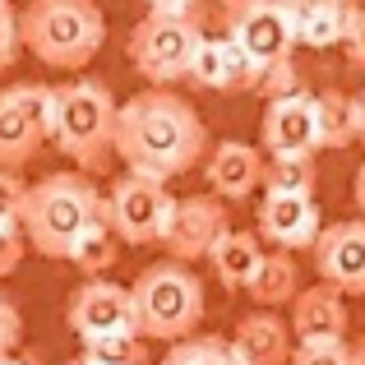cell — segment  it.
Here are the masks:
<instances>
[{"label":"cell","instance_id":"6da1fadb","mask_svg":"<svg viewBox=\"0 0 365 365\" xmlns=\"http://www.w3.org/2000/svg\"><path fill=\"white\" fill-rule=\"evenodd\" d=\"M208 153V125L171 88H143L116 107V158L130 176L176 180Z\"/></svg>","mask_w":365,"mask_h":365},{"label":"cell","instance_id":"7a4b0ae2","mask_svg":"<svg viewBox=\"0 0 365 365\" xmlns=\"http://www.w3.org/2000/svg\"><path fill=\"white\" fill-rule=\"evenodd\" d=\"M107 217V195H98L83 171H56L28 185L24 199V241L42 259H65L70 245Z\"/></svg>","mask_w":365,"mask_h":365},{"label":"cell","instance_id":"3957f363","mask_svg":"<svg viewBox=\"0 0 365 365\" xmlns=\"http://www.w3.org/2000/svg\"><path fill=\"white\" fill-rule=\"evenodd\" d=\"M19 37L51 70H83L107 42V14L98 0H28Z\"/></svg>","mask_w":365,"mask_h":365},{"label":"cell","instance_id":"277c9868","mask_svg":"<svg viewBox=\"0 0 365 365\" xmlns=\"http://www.w3.org/2000/svg\"><path fill=\"white\" fill-rule=\"evenodd\" d=\"M51 143L83 171L98 176L116 158V98L98 79H70L56 88Z\"/></svg>","mask_w":365,"mask_h":365},{"label":"cell","instance_id":"5b68a950","mask_svg":"<svg viewBox=\"0 0 365 365\" xmlns=\"http://www.w3.org/2000/svg\"><path fill=\"white\" fill-rule=\"evenodd\" d=\"M134 301V333L139 338H158V342H185L199 333L204 324V282H199L195 268L185 264H162L143 268L130 287Z\"/></svg>","mask_w":365,"mask_h":365},{"label":"cell","instance_id":"8992f818","mask_svg":"<svg viewBox=\"0 0 365 365\" xmlns=\"http://www.w3.org/2000/svg\"><path fill=\"white\" fill-rule=\"evenodd\" d=\"M199 42H204V28L199 19H162L148 14L130 28V42H125V56H130L134 74L153 83V88H167V83L185 79L190 61H195Z\"/></svg>","mask_w":365,"mask_h":365},{"label":"cell","instance_id":"52a82bcc","mask_svg":"<svg viewBox=\"0 0 365 365\" xmlns=\"http://www.w3.org/2000/svg\"><path fill=\"white\" fill-rule=\"evenodd\" d=\"M56 88L46 83H9L0 93V171H19L51 139Z\"/></svg>","mask_w":365,"mask_h":365},{"label":"cell","instance_id":"ba28073f","mask_svg":"<svg viewBox=\"0 0 365 365\" xmlns=\"http://www.w3.org/2000/svg\"><path fill=\"white\" fill-rule=\"evenodd\" d=\"M171 208H176V199L162 180L125 171L107 195V227L116 232L120 245H158L171 222Z\"/></svg>","mask_w":365,"mask_h":365},{"label":"cell","instance_id":"9c48e42d","mask_svg":"<svg viewBox=\"0 0 365 365\" xmlns=\"http://www.w3.org/2000/svg\"><path fill=\"white\" fill-rule=\"evenodd\" d=\"M227 236V208L217 195H190V199H176L171 208V222L162 232V250H167L171 264H185L190 259H208L213 245Z\"/></svg>","mask_w":365,"mask_h":365},{"label":"cell","instance_id":"30bf717a","mask_svg":"<svg viewBox=\"0 0 365 365\" xmlns=\"http://www.w3.org/2000/svg\"><path fill=\"white\" fill-rule=\"evenodd\" d=\"M65 324L74 329V338H79V342L111 338V333H134L130 287L107 282V277H88L83 287H74L70 305H65Z\"/></svg>","mask_w":365,"mask_h":365},{"label":"cell","instance_id":"8fae6325","mask_svg":"<svg viewBox=\"0 0 365 365\" xmlns=\"http://www.w3.org/2000/svg\"><path fill=\"white\" fill-rule=\"evenodd\" d=\"M227 37L241 46L259 70H273V65L292 61V51H296L292 19H287V9L273 5V0H255V5L227 14Z\"/></svg>","mask_w":365,"mask_h":365},{"label":"cell","instance_id":"7c38bea8","mask_svg":"<svg viewBox=\"0 0 365 365\" xmlns=\"http://www.w3.org/2000/svg\"><path fill=\"white\" fill-rule=\"evenodd\" d=\"M314 273L342 296H365V222H329L310 245Z\"/></svg>","mask_w":365,"mask_h":365},{"label":"cell","instance_id":"4fadbf2b","mask_svg":"<svg viewBox=\"0 0 365 365\" xmlns=\"http://www.w3.org/2000/svg\"><path fill=\"white\" fill-rule=\"evenodd\" d=\"M268 158H314L319 153V116H314V93H292L264 107L259 125Z\"/></svg>","mask_w":365,"mask_h":365},{"label":"cell","instance_id":"5bb4252c","mask_svg":"<svg viewBox=\"0 0 365 365\" xmlns=\"http://www.w3.org/2000/svg\"><path fill=\"white\" fill-rule=\"evenodd\" d=\"M195 88H208V93H255L264 70L232 42V37H204L190 61V74H185Z\"/></svg>","mask_w":365,"mask_h":365},{"label":"cell","instance_id":"9a60e30c","mask_svg":"<svg viewBox=\"0 0 365 365\" xmlns=\"http://www.w3.org/2000/svg\"><path fill=\"white\" fill-rule=\"evenodd\" d=\"M319 232H324V217H319L314 195H264V204H259V236L268 245L296 255V250H310L319 241Z\"/></svg>","mask_w":365,"mask_h":365},{"label":"cell","instance_id":"2e32d148","mask_svg":"<svg viewBox=\"0 0 365 365\" xmlns=\"http://www.w3.org/2000/svg\"><path fill=\"white\" fill-rule=\"evenodd\" d=\"M292 338L296 347H314V342H347V329H351V314H347V301L342 292L314 282V287H301L292 301Z\"/></svg>","mask_w":365,"mask_h":365},{"label":"cell","instance_id":"e0dca14e","mask_svg":"<svg viewBox=\"0 0 365 365\" xmlns=\"http://www.w3.org/2000/svg\"><path fill=\"white\" fill-rule=\"evenodd\" d=\"M204 180H208V195L241 204V199H250L264 185V153L241 143V139L213 143V153H208V162H204Z\"/></svg>","mask_w":365,"mask_h":365},{"label":"cell","instance_id":"ac0fdd59","mask_svg":"<svg viewBox=\"0 0 365 365\" xmlns=\"http://www.w3.org/2000/svg\"><path fill=\"white\" fill-rule=\"evenodd\" d=\"M232 356L241 365H287L296 351V338H292V324L273 310H259V314H245L236 324V333L227 338Z\"/></svg>","mask_w":365,"mask_h":365},{"label":"cell","instance_id":"d6986e66","mask_svg":"<svg viewBox=\"0 0 365 365\" xmlns=\"http://www.w3.org/2000/svg\"><path fill=\"white\" fill-rule=\"evenodd\" d=\"M282 9H287V19H292L296 46L329 51V46H342L356 0H287Z\"/></svg>","mask_w":365,"mask_h":365},{"label":"cell","instance_id":"ffe728a7","mask_svg":"<svg viewBox=\"0 0 365 365\" xmlns=\"http://www.w3.org/2000/svg\"><path fill=\"white\" fill-rule=\"evenodd\" d=\"M250 301L259 305V310H277V305H292L296 292H301V268H296V259L287 255V250H273V255L259 259L255 277H250Z\"/></svg>","mask_w":365,"mask_h":365},{"label":"cell","instance_id":"44dd1931","mask_svg":"<svg viewBox=\"0 0 365 365\" xmlns=\"http://www.w3.org/2000/svg\"><path fill=\"white\" fill-rule=\"evenodd\" d=\"M259 259H264V250H259V236L255 232H236V227H227V236L213 245V255H208V264H213L217 282L232 287V292H245L250 277H255Z\"/></svg>","mask_w":365,"mask_h":365},{"label":"cell","instance_id":"7402d4cb","mask_svg":"<svg viewBox=\"0 0 365 365\" xmlns=\"http://www.w3.org/2000/svg\"><path fill=\"white\" fill-rule=\"evenodd\" d=\"M116 255H120V241H116V232L107 227V217H102V222H93L88 232L70 245L65 264H74L79 273H88V277H102L111 264H116Z\"/></svg>","mask_w":365,"mask_h":365},{"label":"cell","instance_id":"603a6c76","mask_svg":"<svg viewBox=\"0 0 365 365\" xmlns=\"http://www.w3.org/2000/svg\"><path fill=\"white\" fill-rule=\"evenodd\" d=\"M314 116H319V148H342L356 139V111L347 93H314Z\"/></svg>","mask_w":365,"mask_h":365},{"label":"cell","instance_id":"cb8c5ba5","mask_svg":"<svg viewBox=\"0 0 365 365\" xmlns=\"http://www.w3.org/2000/svg\"><path fill=\"white\" fill-rule=\"evenodd\" d=\"M264 195H314V158H268Z\"/></svg>","mask_w":365,"mask_h":365},{"label":"cell","instance_id":"d4e9b609","mask_svg":"<svg viewBox=\"0 0 365 365\" xmlns=\"http://www.w3.org/2000/svg\"><path fill=\"white\" fill-rule=\"evenodd\" d=\"M83 365H143V338L139 333H111V338L83 342Z\"/></svg>","mask_w":365,"mask_h":365},{"label":"cell","instance_id":"484cf974","mask_svg":"<svg viewBox=\"0 0 365 365\" xmlns=\"http://www.w3.org/2000/svg\"><path fill=\"white\" fill-rule=\"evenodd\" d=\"M158 365H241L227 347V338H185L167 351Z\"/></svg>","mask_w":365,"mask_h":365},{"label":"cell","instance_id":"4316f807","mask_svg":"<svg viewBox=\"0 0 365 365\" xmlns=\"http://www.w3.org/2000/svg\"><path fill=\"white\" fill-rule=\"evenodd\" d=\"M24 199L28 185L19 180V171H0V227H24Z\"/></svg>","mask_w":365,"mask_h":365},{"label":"cell","instance_id":"83f0119b","mask_svg":"<svg viewBox=\"0 0 365 365\" xmlns=\"http://www.w3.org/2000/svg\"><path fill=\"white\" fill-rule=\"evenodd\" d=\"M255 93H264L268 102H277V98H292V93H305V83H301V74H296V65L282 61V65H273V70H264V79H259Z\"/></svg>","mask_w":365,"mask_h":365},{"label":"cell","instance_id":"f1b7e54d","mask_svg":"<svg viewBox=\"0 0 365 365\" xmlns=\"http://www.w3.org/2000/svg\"><path fill=\"white\" fill-rule=\"evenodd\" d=\"M287 365H356L347 342H314V347H296Z\"/></svg>","mask_w":365,"mask_h":365},{"label":"cell","instance_id":"f546056e","mask_svg":"<svg viewBox=\"0 0 365 365\" xmlns=\"http://www.w3.org/2000/svg\"><path fill=\"white\" fill-rule=\"evenodd\" d=\"M19 338H24V314H19V305L9 296H0V361L14 356Z\"/></svg>","mask_w":365,"mask_h":365},{"label":"cell","instance_id":"4dcf8cb0","mask_svg":"<svg viewBox=\"0 0 365 365\" xmlns=\"http://www.w3.org/2000/svg\"><path fill=\"white\" fill-rule=\"evenodd\" d=\"M19 51H24V37H19V14L9 5H0V70H9V65L19 61Z\"/></svg>","mask_w":365,"mask_h":365},{"label":"cell","instance_id":"1f68e13d","mask_svg":"<svg viewBox=\"0 0 365 365\" xmlns=\"http://www.w3.org/2000/svg\"><path fill=\"white\" fill-rule=\"evenodd\" d=\"M24 227H0V277H9L19 268V259H24Z\"/></svg>","mask_w":365,"mask_h":365},{"label":"cell","instance_id":"d6a6232c","mask_svg":"<svg viewBox=\"0 0 365 365\" xmlns=\"http://www.w3.org/2000/svg\"><path fill=\"white\" fill-rule=\"evenodd\" d=\"M342 46H347V61L365 70V5L351 9V24H347V37H342Z\"/></svg>","mask_w":365,"mask_h":365},{"label":"cell","instance_id":"836d02e7","mask_svg":"<svg viewBox=\"0 0 365 365\" xmlns=\"http://www.w3.org/2000/svg\"><path fill=\"white\" fill-rule=\"evenodd\" d=\"M195 5H199V0H148V14H162V19H195Z\"/></svg>","mask_w":365,"mask_h":365},{"label":"cell","instance_id":"e575fe53","mask_svg":"<svg viewBox=\"0 0 365 365\" xmlns=\"http://www.w3.org/2000/svg\"><path fill=\"white\" fill-rule=\"evenodd\" d=\"M351 199H356V208H361V217H365V162L356 167V185H351Z\"/></svg>","mask_w":365,"mask_h":365},{"label":"cell","instance_id":"d590c367","mask_svg":"<svg viewBox=\"0 0 365 365\" xmlns=\"http://www.w3.org/2000/svg\"><path fill=\"white\" fill-rule=\"evenodd\" d=\"M351 111H356V139L365 143V93H361V98H351Z\"/></svg>","mask_w":365,"mask_h":365},{"label":"cell","instance_id":"8d00e7d4","mask_svg":"<svg viewBox=\"0 0 365 365\" xmlns=\"http://www.w3.org/2000/svg\"><path fill=\"white\" fill-rule=\"evenodd\" d=\"M217 5L227 9V14H236V9H245V5H255V0H217Z\"/></svg>","mask_w":365,"mask_h":365},{"label":"cell","instance_id":"74e56055","mask_svg":"<svg viewBox=\"0 0 365 365\" xmlns=\"http://www.w3.org/2000/svg\"><path fill=\"white\" fill-rule=\"evenodd\" d=\"M351 356H356V365H365V333L356 338V347H351Z\"/></svg>","mask_w":365,"mask_h":365},{"label":"cell","instance_id":"f35d334b","mask_svg":"<svg viewBox=\"0 0 365 365\" xmlns=\"http://www.w3.org/2000/svg\"><path fill=\"white\" fill-rule=\"evenodd\" d=\"M0 365H37V361H33V356H5Z\"/></svg>","mask_w":365,"mask_h":365},{"label":"cell","instance_id":"ab89813d","mask_svg":"<svg viewBox=\"0 0 365 365\" xmlns=\"http://www.w3.org/2000/svg\"><path fill=\"white\" fill-rule=\"evenodd\" d=\"M65 365H83V361H65Z\"/></svg>","mask_w":365,"mask_h":365},{"label":"cell","instance_id":"60d3db41","mask_svg":"<svg viewBox=\"0 0 365 365\" xmlns=\"http://www.w3.org/2000/svg\"><path fill=\"white\" fill-rule=\"evenodd\" d=\"M273 5H287V0H273Z\"/></svg>","mask_w":365,"mask_h":365},{"label":"cell","instance_id":"b9f144b4","mask_svg":"<svg viewBox=\"0 0 365 365\" xmlns=\"http://www.w3.org/2000/svg\"><path fill=\"white\" fill-rule=\"evenodd\" d=\"M0 5H9V0H0Z\"/></svg>","mask_w":365,"mask_h":365}]
</instances>
